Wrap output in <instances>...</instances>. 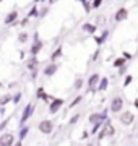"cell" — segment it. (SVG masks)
Here are the masks:
<instances>
[{"label": "cell", "mask_w": 138, "mask_h": 146, "mask_svg": "<svg viewBox=\"0 0 138 146\" xmlns=\"http://www.w3.org/2000/svg\"><path fill=\"white\" fill-rule=\"evenodd\" d=\"M34 109H36V106L33 104V102H29V104H26V107L23 109V114L21 117H20V127L21 125H26V122L33 117V114H34Z\"/></svg>", "instance_id": "6da1fadb"}, {"label": "cell", "mask_w": 138, "mask_h": 146, "mask_svg": "<svg viewBox=\"0 0 138 146\" xmlns=\"http://www.w3.org/2000/svg\"><path fill=\"white\" fill-rule=\"evenodd\" d=\"M33 39H34V42H33V46L31 49H29V54L31 55H37V54L42 50V47H44V42L39 39V34L37 33H34V36H33Z\"/></svg>", "instance_id": "7a4b0ae2"}, {"label": "cell", "mask_w": 138, "mask_h": 146, "mask_svg": "<svg viewBox=\"0 0 138 146\" xmlns=\"http://www.w3.org/2000/svg\"><path fill=\"white\" fill-rule=\"evenodd\" d=\"M64 104H65V99H62V98H52V101L49 102V114H57Z\"/></svg>", "instance_id": "3957f363"}, {"label": "cell", "mask_w": 138, "mask_h": 146, "mask_svg": "<svg viewBox=\"0 0 138 146\" xmlns=\"http://www.w3.org/2000/svg\"><path fill=\"white\" fill-rule=\"evenodd\" d=\"M37 128H39V131L44 133V135H50V133L54 131L52 120H41V122H39V125H37Z\"/></svg>", "instance_id": "277c9868"}, {"label": "cell", "mask_w": 138, "mask_h": 146, "mask_svg": "<svg viewBox=\"0 0 138 146\" xmlns=\"http://www.w3.org/2000/svg\"><path fill=\"white\" fill-rule=\"evenodd\" d=\"M123 107V99L120 98V96H117V98H114L112 99V104H111V112H114V114H117V112H120Z\"/></svg>", "instance_id": "5b68a950"}, {"label": "cell", "mask_w": 138, "mask_h": 146, "mask_svg": "<svg viewBox=\"0 0 138 146\" xmlns=\"http://www.w3.org/2000/svg\"><path fill=\"white\" fill-rule=\"evenodd\" d=\"M15 143V136L11 133H2L0 135V146H11Z\"/></svg>", "instance_id": "8992f818"}, {"label": "cell", "mask_w": 138, "mask_h": 146, "mask_svg": "<svg viewBox=\"0 0 138 146\" xmlns=\"http://www.w3.org/2000/svg\"><path fill=\"white\" fill-rule=\"evenodd\" d=\"M133 120H135V114L130 112V110L122 112V115H120V122H122V125H132Z\"/></svg>", "instance_id": "52a82bcc"}, {"label": "cell", "mask_w": 138, "mask_h": 146, "mask_svg": "<svg viewBox=\"0 0 138 146\" xmlns=\"http://www.w3.org/2000/svg\"><path fill=\"white\" fill-rule=\"evenodd\" d=\"M57 70H58V65L55 62H50L47 65V67L44 68V76H47V78H50V76H54L55 73H57Z\"/></svg>", "instance_id": "ba28073f"}, {"label": "cell", "mask_w": 138, "mask_h": 146, "mask_svg": "<svg viewBox=\"0 0 138 146\" xmlns=\"http://www.w3.org/2000/svg\"><path fill=\"white\" fill-rule=\"evenodd\" d=\"M106 120H107V110L99 112V114H91L90 115V122L91 123H96V122H106Z\"/></svg>", "instance_id": "9c48e42d"}, {"label": "cell", "mask_w": 138, "mask_h": 146, "mask_svg": "<svg viewBox=\"0 0 138 146\" xmlns=\"http://www.w3.org/2000/svg\"><path fill=\"white\" fill-rule=\"evenodd\" d=\"M127 16H128V10L127 8H119V10L115 11V15H114V20L117 21V23H120V21H125L127 20Z\"/></svg>", "instance_id": "30bf717a"}, {"label": "cell", "mask_w": 138, "mask_h": 146, "mask_svg": "<svg viewBox=\"0 0 138 146\" xmlns=\"http://www.w3.org/2000/svg\"><path fill=\"white\" fill-rule=\"evenodd\" d=\"M18 20V10H11L10 13H7L5 16V25H15V21Z\"/></svg>", "instance_id": "8fae6325"}, {"label": "cell", "mask_w": 138, "mask_h": 146, "mask_svg": "<svg viewBox=\"0 0 138 146\" xmlns=\"http://www.w3.org/2000/svg\"><path fill=\"white\" fill-rule=\"evenodd\" d=\"M98 83H99V75H98V73H93V75L90 76V80H88V86H90V91H91V89H96Z\"/></svg>", "instance_id": "7c38bea8"}, {"label": "cell", "mask_w": 138, "mask_h": 146, "mask_svg": "<svg viewBox=\"0 0 138 146\" xmlns=\"http://www.w3.org/2000/svg\"><path fill=\"white\" fill-rule=\"evenodd\" d=\"M37 65H39V60H37L36 55H31V58L26 62V68L31 72V70H34V68H37Z\"/></svg>", "instance_id": "4fadbf2b"}, {"label": "cell", "mask_w": 138, "mask_h": 146, "mask_svg": "<svg viewBox=\"0 0 138 146\" xmlns=\"http://www.w3.org/2000/svg\"><path fill=\"white\" fill-rule=\"evenodd\" d=\"M102 128H104V131H106V136H112L114 135V131H115V128H114V125H112L111 122L102 123Z\"/></svg>", "instance_id": "5bb4252c"}, {"label": "cell", "mask_w": 138, "mask_h": 146, "mask_svg": "<svg viewBox=\"0 0 138 146\" xmlns=\"http://www.w3.org/2000/svg\"><path fill=\"white\" fill-rule=\"evenodd\" d=\"M81 28H83V31L88 33V34H91V36H93V34L96 33V29H98V28H96V25H91V23H85Z\"/></svg>", "instance_id": "9a60e30c"}, {"label": "cell", "mask_w": 138, "mask_h": 146, "mask_svg": "<svg viewBox=\"0 0 138 146\" xmlns=\"http://www.w3.org/2000/svg\"><path fill=\"white\" fill-rule=\"evenodd\" d=\"M107 84H109V80L104 76V78H99V83H98V86H96V89L98 91H106L107 89Z\"/></svg>", "instance_id": "2e32d148"}, {"label": "cell", "mask_w": 138, "mask_h": 146, "mask_svg": "<svg viewBox=\"0 0 138 146\" xmlns=\"http://www.w3.org/2000/svg\"><path fill=\"white\" fill-rule=\"evenodd\" d=\"M62 52H64V49L58 46L57 49H55V50L52 52V55H50V62H55V60H58V58L62 57Z\"/></svg>", "instance_id": "e0dca14e"}, {"label": "cell", "mask_w": 138, "mask_h": 146, "mask_svg": "<svg viewBox=\"0 0 138 146\" xmlns=\"http://www.w3.org/2000/svg\"><path fill=\"white\" fill-rule=\"evenodd\" d=\"M107 37H109V31H104V33H102V36H99V37L94 36V41L98 42V46H101L102 42H106V41H107Z\"/></svg>", "instance_id": "ac0fdd59"}, {"label": "cell", "mask_w": 138, "mask_h": 146, "mask_svg": "<svg viewBox=\"0 0 138 146\" xmlns=\"http://www.w3.org/2000/svg\"><path fill=\"white\" fill-rule=\"evenodd\" d=\"M28 133H29V127L21 125L20 127V136H18V138H20V140H25V138L28 136Z\"/></svg>", "instance_id": "d6986e66"}, {"label": "cell", "mask_w": 138, "mask_h": 146, "mask_svg": "<svg viewBox=\"0 0 138 146\" xmlns=\"http://www.w3.org/2000/svg\"><path fill=\"white\" fill-rule=\"evenodd\" d=\"M28 39H29V34H28L26 31H23V33L18 34V42H20V44H26Z\"/></svg>", "instance_id": "ffe728a7"}, {"label": "cell", "mask_w": 138, "mask_h": 146, "mask_svg": "<svg viewBox=\"0 0 138 146\" xmlns=\"http://www.w3.org/2000/svg\"><path fill=\"white\" fill-rule=\"evenodd\" d=\"M11 102V94H3L0 96V106H7Z\"/></svg>", "instance_id": "44dd1931"}, {"label": "cell", "mask_w": 138, "mask_h": 146, "mask_svg": "<svg viewBox=\"0 0 138 146\" xmlns=\"http://www.w3.org/2000/svg\"><path fill=\"white\" fill-rule=\"evenodd\" d=\"M125 63H127V58H125V57H119L117 60H114L112 65H114L115 68H119V67H122V65H125Z\"/></svg>", "instance_id": "7402d4cb"}, {"label": "cell", "mask_w": 138, "mask_h": 146, "mask_svg": "<svg viewBox=\"0 0 138 146\" xmlns=\"http://www.w3.org/2000/svg\"><path fill=\"white\" fill-rule=\"evenodd\" d=\"M36 16H39V8H37L36 5L33 7L31 10L28 11V18H36Z\"/></svg>", "instance_id": "603a6c76"}, {"label": "cell", "mask_w": 138, "mask_h": 146, "mask_svg": "<svg viewBox=\"0 0 138 146\" xmlns=\"http://www.w3.org/2000/svg\"><path fill=\"white\" fill-rule=\"evenodd\" d=\"M21 98H23V94H21V93H16L15 96H11V102H13V104H20Z\"/></svg>", "instance_id": "cb8c5ba5"}, {"label": "cell", "mask_w": 138, "mask_h": 146, "mask_svg": "<svg viewBox=\"0 0 138 146\" xmlns=\"http://www.w3.org/2000/svg\"><path fill=\"white\" fill-rule=\"evenodd\" d=\"M73 88L76 89V91L83 88V78H76V80H75V83H73Z\"/></svg>", "instance_id": "d4e9b609"}, {"label": "cell", "mask_w": 138, "mask_h": 146, "mask_svg": "<svg viewBox=\"0 0 138 146\" xmlns=\"http://www.w3.org/2000/svg\"><path fill=\"white\" fill-rule=\"evenodd\" d=\"M102 123H104V122H96L94 127H93V130H91V135H96V133L99 131V128L102 127Z\"/></svg>", "instance_id": "484cf974"}, {"label": "cell", "mask_w": 138, "mask_h": 146, "mask_svg": "<svg viewBox=\"0 0 138 146\" xmlns=\"http://www.w3.org/2000/svg\"><path fill=\"white\" fill-rule=\"evenodd\" d=\"M81 99H83L81 96H76V98H75V99L72 101V102H70V109H72V107H75V106H78V104H80Z\"/></svg>", "instance_id": "4316f807"}, {"label": "cell", "mask_w": 138, "mask_h": 146, "mask_svg": "<svg viewBox=\"0 0 138 146\" xmlns=\"http://www.w3.org/2000/svg\"><path fill=\"white\" fill-rule=\"evenodd\" d=\"M80 117H81L80 114H75L73 117H72V119H70V122H68V123H70V125H75V123H76V122H78V120H80Z\"/></svg>", "instance_id": "83f0119b"}, {"label": "cell", "mask_w": 138, "mask_h": 146, "mask_svg": "<svg viewBox=\"0 0 138 146\" xmlns=\"http://www.w3.org/2000/svg\"><path fill=\"white\" fill-rule=\"evenodd\" d=\"M83 7H85V13H90V11L93 10V8H91V3L88 2V0H85V2H83Z\"/></svg>", "instance_id": "f1b7e54d"}, {"label": "cell", "mask_w": 138, "mask_h": 146, "mask_svg": "<svg viewBox=\"0 0 138 146\" xmlns=\"http://www.w3.org/2000/svg\"><path fill=\"white\" fill-rule=\"evenodd\" d=\"M132 81H133V76H132V75H127V76H125V80H123V86H128Z\"/></svg>", "instance_id": "f546056e"}, {"label": "cell", "mask_w": 138, "mask_h": 146, "mask_svg": "<svg viewBox=\"0 0 138 146\" xmlns=\"http://www.w3.org/2000/svg\"><path fill=\"white\" fill-rule=\"evenodd\" d=\"M102 3V0H93V3H91V8H99Z\"/></svg>", "instance_id": "4dcf8cb0"}, {"label": "cell", "mask_w": 138, "mask_h": 146, "mask_svg": "<svg viewBox=\"0 0 138 146\" xmlns=\"http://www.w3.org/2000/svg\"><path fill=\"white\" fill-rule=\"evenodd\" d=\"M28 23H29V18L26 16V18H23V20L20 21V26H23V28H25V26H28Z\"/></svg>", "instance_id": "1f68e13d"}, {"label": "cell", "mask_w": 138, "mask_h": 146, "mask_svg": "<svg viewBox=\"0 0 138 146\" xmlns=\"http://www.w3.org/2000/svg\"><path fill=\"white\" fill-rule=\"evenodd\" d=\"M8 122H10V119L3 120V122H2V123H0V130H5V128H7V125H8Z\"/></svg>", "instance_id": "d6a6232c"}, {"label": "cell", "mask_w": 138, "mask_h": 146, "mask_svg": "<svg viewBox=\"0 0 138 146\" xmlns=\"http://www.w3.org/2000/svg\"><path fill=\"white\" fill-rule=\"evenodd\" d=\"M37 78V68H34V70H31V80H36Z\"/></svg>", "instance_id": "836d02e7"}, {"label": "cell", "mask_w": 138, "mask_h": 146, "mask_svg": "<svg viewBox=\"0 0 138 146\" xmlns=\"http://www.w3.org/2000/svg\"><path fill=\"white\" fill-rule=\"evenodd\" d=\"M49 13V8L47 7H46V8H42V11H41V13H39V16H46Z\"/></svg>", "instance_id": "e575fe53"}, {"label": "cell", "mask_w": 138, "mask_h": 146, "mask_svg": "<svg viewBox=\"0 0 138 146\" xmlns=\"http://www.w3.org/2000/svg\"><path fill=\"white\" fill-rule=\"evenodd\" d=\"M123 57H125V58H127V60H132V54H128V52H123Z\"/></svg>", "instance_id": "d590c367"}, {"label": "cell", "mask_w": 138, "mask_h": 146, "mask_svg": "<svg viewBox=\"0 0 138 146\" xmlns=\"http://www.w3.org/2000/svg\"><path fill=\"white\" fill-rule=\"evenodd\" d=\"M119 68H120V70H119V75H125V67L122 65V67H119Z\"/></svg>", "instance_id": "8d00e7d4"}, {"label": "cell", "mask_w": 138, "mask_h": 146, "mask_svg": "<svg viewBox=\"0 0 138 146\" xmlns=\"http://www.w3.org/2000/svg\"><path fill=\"white\" fill-rule=\"evenodd\" d=\"M98 55H99V50H96V52L93 54V57H91V60H96V58H98Z\"/></svg>", "instance_id": "74e56055"}, {"label": "cell", "mask_w": 138, "mask_h": 146, "mask_svg": "<svg viewBox=\"0 0 138 146\" xmlns=\"http://www.w3.org/2000/svg\"><path fill=\"white\" fill-rule=\"evenodd\" d=\"M88 138V131H83V135H81V140H86Z\"/></svg>", "instance_id": "f35d334b"}, {"label": "cell", "mask_w": 138, "mask_h": 146, "mask_svg": "<svg viewBox=\"0 0 138 146\" xmlns=\"http://www.w3.org/2000/svg\"><path fill=\"white\" fill-rule=\"evenodd\" d=\"M133 104H135V107H137V109H138V98H137V99H135V102H133Z\"/></svg>", "instance_id": "ab89813d"}, {"label": "cell", "mask_w": 138, "mask_h": 146, "mask_svg": "<svg viewBox=\"0 0 138 146\" xmlns=\"http://www.w3.org/2000/svg\"><path fill=\"white\" fill-rule=\"evenodd\" d=\"M49 3H55V2H57V0H47Z\"/></svg>", "instance_id": "60d3db41"}, {"label": "cell", "mask_w": 138, "mask_h": 146, "mask_svg": "<svg viewBox=\"0 0 138 146\" xmlns=\"http://www.w3.org/2000/svg\"><path fill=\"white\" fill-rule=\"evenodd\" d=\"M0 88H3V83H2V81H0Z\"/></svg>", "instance_id": "b9f144b4"}, {"label": "cell", "mask_w": 138, "mask_h": 146, "mask_svg": "<svg viewBox=\"0 0 138 146\" xmlns=\"http://www.w3.org/2000/svg\"><path fill=\"white\" fill-rule=\"evenodd\" d=\"M37 2H41V0H34V3H37Z\"/></svg>", "instance_id": "7bdbcfd3"}, {"label": "cell", "mask_w": 138, "mask_h": 146, "mask_svg": "<svg viewBox=\"0 0 138 146\" xmlns=\"http://www.w3.org/2000/svg\"><path fill=\"white\" fill-rule=\"evenodd\" d=\"M78 2H85V0H78Z\"/></svg>", "instance_id": "ee69618b"}, {"label": "cell", "mask_w": 138, "mask_h": 146, "mask_svg": "<svg viewBox=\"0 0 138 146\" xmlns=\"http://www.w3.org/2000/svg\"><path fill=\"white\" fill-rule=\"evenodd\" d=\"M2 2H3V0H0V3H2Z\"/></svg>", "instance_id": "f6af8a7d"}]
</instances>
